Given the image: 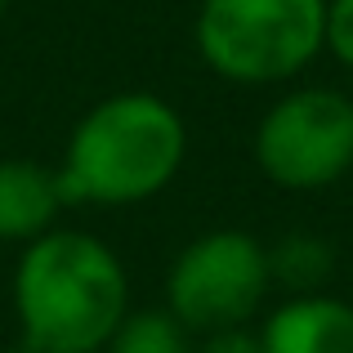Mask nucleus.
<instances>
[{
  "label": "nucleus",
  "instance_id": "obj_7",
  "mask_svg": "<svg viewBox=\"0 0 353 353\" xmlns=\"http://www.w3.org/2000/svg\"><path fill=\"white\" fill-rule=\"evenodd\" d=\"M68 206L59 188V170L32 157H5L0 161V241H27L59 228V210Z\"/></svg>",
  "mask_w": 353,
  "mask_h": 353
},
{
  "label": "nucleus",
  "instance_id": "obj_1",
  "mask_svg": "<svg viewBox=\"0 0 353 353\" xmlns=\"http://www.w3.org/2000/svg\"><path fill=\"white\" fill-rule=\"evenodd\" d=\"M14 313L36 353H103L130 313L125 264L85 228H50L14 264Z\"/></svg>",
  "mask_w": 353,
  "mask_h": 353
},
{
  "label": "nucleus",
  "instance_id": "obj_13",
  "mask_svg": "<svg viewBox=\"0 0 353 353\" xmlns=\"http://www.w3.org/2000/svg\"><path fill=\"white\" fill-rule=\"evenodd\" d=\"M5 9H9V0H0V18H5Z\"/></svg>",
  "mask_w": 353,
  "mask_h": 353
},
{
  "label": "nucleus",
  "instance_id": "obj_2",
  "mask_svg": "<svg viewBox=\"0 0 353 353\" xmlns=\"http://www.w3.org/2000/svg\"><path fill=\"white\" fill-rule=\"evenodd\" d=\"M183 161L188 125L179 108L148 90H121L72 125L54 170L68 206H139L170 188Z\"/></svg>",
  "mask_w": 353,
  "mask_h": 353
},
{
  "label": "nucleus",
  "instance_id": "obj_8",
  "mask_svg": "<svg viewBox=\"0 0 353 353\" xmlns=\"http://www.w3.org/2000/svg\"><path fill=\"white\" fill-rule=\"evenodd\" d=\"M336 246L322 233H286L268 246V268H273V286H286L291 295H313L327 291V282L336 277Z\"/></svg>",
  "mask_w": 353,
  "mask_h": 353
},
{
  "label": "nucleus",
  "instance_id": "obj_5",
  "mask_svg": "<svg viewBox=\"0 0 353 353\" xmlns=\"http://www.w3.org/2000/svg\"><path fill=\"white\" fill-rule=\"evenodd\" d=\"M255 165L286 192H322L353 170V99L331 85L286 90L255 125Z\"/></svg>",
  "mask_w": 353,
  "mask_h": 353
},
{
  "label": "nucleus",
  "instance_id": "obj_12",
  "mask_svg": "<svg viewBox=\"0 0 353 353\" xmlns=\"http://www.w3.org/2000/svg\"><path fill=\"white\" fill-rule=\"evenodd\" d=\"M0 353H36V349H27L23 340H18V345H9V349H0Z\"/></svg>",
  "mask_w": 353,
  "mask_h": 353
},
{
  "label": "nucleus",
  "instance_id": "obj_9",
  "mask_svg": "<svg viewBox=\"0 0 353 353\" xmlns=\"http://www.w3.org/2000/svg\"><path fill=\"white\" fill-rule=\"evenodd\" d=\"M103 353H197V340L161 304V309H130Z\"/></svg>",
  "mask_w": 353,
  "mask_h": 353
},
{
  "label": "nucleus",
  "instance_id": "obj_10",
  "mask_svg": "<svg viewBox=\"0 0 353 353\" xmlns=\"http://www.w3.org/2000/svg\"><path fill=\"white\" fill-rule=\"evenodd\" d=\"M322 54L353 72V0H327V32H322Z\"/></svg>",
  "mask_w": 353,
  "mask_h": 353
},
{
  "label": "nucleus",
  "instance_id": "obj_4",
  "mask_svg": "<svg viewBox=\"0 0 353 353\" xmlns=\"http://www.w3.org/2000/svg\"><path fill=\"white\" fill-rule=\"evenodd\" d=\"M273 291L268 246L246 228H210L174 255L165 273V309L192 331L250 327Z\"/></svg>",
  "mask_w": 353,
  "mask_h": 353
},
{
  "label": "nucleus",
  "instance_id": "obj_11",
  "mask_svg": "<svg viewBox=\"0 0 353 353\" xmlns=\"http://www.w3.org/2000/svg\"><path fill=\"white\" fill-rule=\"evenodd\" d=\"M197 353H264L255 327H228V331H210L197 340Z\"/></svg>",
  "mask_w": 353,
  "mask_h": 353
},
{
  "label": "nucleus",
  "instance_id": "obj_3",
  "mask_svg": "<svg viewBox=\"0 0 353 353\" xmlns=\"http://www.w3.org/2000/svg\"><path fill=\"white\" fill-rule=\"evenodd\" d=\"M327 0H201L192 41L219 81L282 85L322 54Z\"/></svg>",
  "mask_w": 353,
  "mask_h": 353
},
{
  "label": "nucleus",
  "instance_id": "obj_6",
  "mask_svg": "<svg viewBox=\"0 0 353 353\" xmlns=\"http://www.w3.org/2000/svg\"><path fill=\"white\" fill-rule=\"evenodd\" d=\"M255 331L264 353H353V300L331 291L286 295Z\"/></svg>",
  "mask_w": 353,
  "mask_h": 353
}]
</instances>
